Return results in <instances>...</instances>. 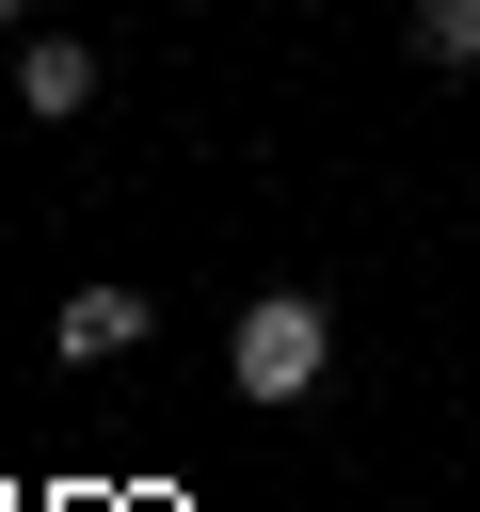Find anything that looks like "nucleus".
<instances>
[{"instance_id": "nucleus-1", "label": "nucleus", "mask_w": 480, "mask_h": 512, "mask_svg": "<svg viewBox=\"0 0 480 512\" xmlns=\"http://www.w3.org/2000/svg\"><path fill=\"white\" fill-rule=\"evenodd\" d=\"M320 368H336V304L320 288H256L224 320V384L240 400H320Z\"/></svg>"}, {"instance_id": "nucleus-5", "label": "nucleus", "mask_w": 480, "mask_h": 512, "mask_svg": "<svg viewBox=\"0 0 480 512\" xmlns=\"http://www.w3.org/2000/svg\"><path fill=\"white\" fill-rule=\"evenodd\" d=\"M0 16H32V0H0Z\"/></svg>"}, {"instance_id": "nucleus-2", "label": "nucleus", "mask_w": 480, "mask_h": 512, "mask_svg": "<svg viewBox=\"0 0 480 512\" xmlns=\"http://www.w3.org/2000/svg\"><path fill=\"white\" fill-rule=\"evenodd\" d=\"M48 336H64V368H112V352H144V336H160V304H144V288H64V320H48Z\"/></svg>"}, {"instance_id": "nucleus-3", "label": "nucleus", "mask_w": 480, "mask_h": 512, "mask_svg": "<svg viewBox=\"0 0 480 512\" xmlns=\"http://www.w3.org/2000/svg\"><path fill=\"white\" fill-rule=\"evenodd\" d=\"M16 112L80 128V112H96V48H80V32H32V48H16Z\"/></svg>"}, {"instance_id": "nucleus-4", "label": "nucleus", "mask_w": 480, "mask_h": 512, "mask_svg": "<svg viewBox=\"0 0 480 512\" xmlns=\"http://www.w3.org/2000/svg\"><path fill=\"white\" fill-rule=\"evenodd\" d=\"M400 32H416V64H448V80H464V64H480V0H416V16H400Z\"/></svg>"}]
</instances>
